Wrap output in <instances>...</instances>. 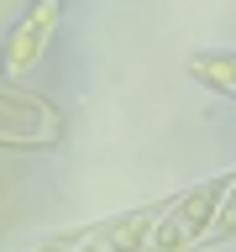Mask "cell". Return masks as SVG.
I'll return each mask as SVG.
<instances>
[{"instance_id": "obj_1", "label": "cell", "mask_w": 236, "mask_h": 252, "mask_svg": "<svg viewBox=\"0 0 236 252\" xmlns=\"http://www.w3.org/2000/svg\"><path fill=\"white\" fill-rule=\"evenodd\" d=\"M63 21V0H31V11L21 16L5 37V53H0V74L5 79H21L31 63L42 58V47L53 42V32Z\"/></svg>"}, {"instance_id": "obj_2", "label": "cell", "mask_w": 236, "mask_h": 252, "mask_svg": "<svg viewBox=\"0 0 236 252\" xmlns=\"http://www.w3.org/2000/svg\"><path fill=\"white\" fill-rule=\"evenodd\" d=\"M189 74L200 84H210V90H220V94H236V53H194Z\"/></svg>"}]
</instances>
